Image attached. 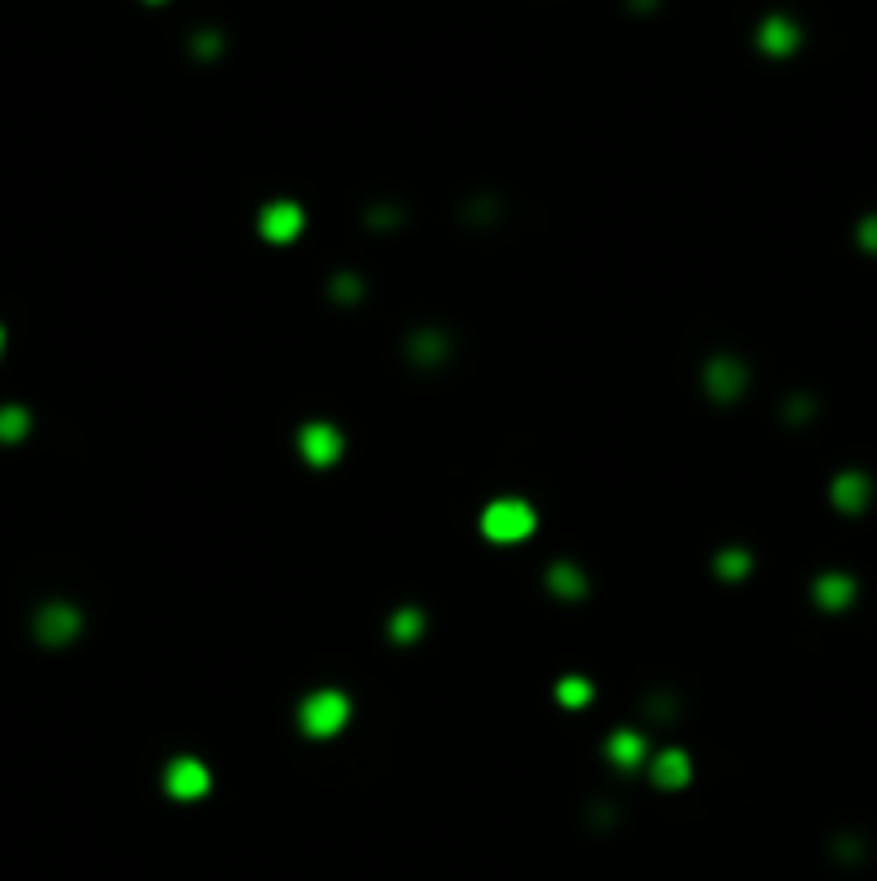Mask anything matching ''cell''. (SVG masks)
Wrapping results in <instances>:
<instances>
[{
	"mask_svg": "<svg viewBox=\"0 0 877 881\" xmlns=\"http://www.w3.org/2000/svg\"><path fill=\"white\" fill-rule=\"evenodd\" d=\"M482 533L491 542H521L534 533V508L521 499H495L482 512Z\"/></svg>",
	"mask_w": 877,
	"mask_h": 881,
	"instance_id": "6da1fadb",
	"label": "cell"
},
{
	"mask_svg": "<svg viewBox=\"0 0 877 881\" xmlns=\"http://www.w3.org/2000/svg\"><path fill=\"white\" fill-rule=\"evenodd\" d=\"M344 722H349V697L336 688H323V692H310L301 701V731L306 735H336Z\"/></svg>",
	"mask_w": 877,
	"mask_h": 881,
	"instance_id": "7a4b0ae2",
	"label": "cell"
},
{
	"mask_svg": "<svg viewBox=\"0 0 877 881\" xmlns=\"http://www.w3.org/2000/svg\"><path fill=\"white\" fill-rule=\"evenodd\" d=\"M78 628H82V615L69 602H48V606H39V615H35V637L52 649L74 641Z\"/></svg>",
	"mask_w": 877,
	"mask_h": 881,
	"instance_id": "3957f363",
	"label": "cell"
},
{
	"mask_svg": "<svg viewBox=\"0 0 877 881\" xmlns=\"http://www.w3.org/2000/svg\"><path fill=\"white\" fill-rule=\"evenodd\" d=\"M164 787H168V796H177V800H198V796H207L211 774H207V765H203V761L181 757V761H172V765H168Z\"/></svg>",
	"mask_w": 877,
	"mask_h": 881,
	"instance_id": "277c9868",
	"label": "cell"
},
{
	"mask_svg": "<svg viewBox=\"0 0 877 881\" xmlns=\"http://www.w3.org/2000/svg\"><path fill=\"white\" fill-rule=\"evenodd\" d=\"M301 456H306L310 465H332V460L340 456V435L332 426H323V422L306 426V430H301Z\"/></svg>",
	"mask_w": 877,
	"mask_h": 881,
	"instance_id": "5b68a950",
	"label": "cell"
},
{
	"mask_svg": "<svg viewBox=\"0 0 877 881\" xmlns=\"http://www.w3.org/2000/svg\"><path fill=\"white\" fill-rule=\"evenodd\" d=\"M258 228H263L267 241H293L301 233V211L293 202H271L263 211V220H258Z\"/></svg>",
	"mask_w": 877,
	"mask_h": 881,
	"instance_id": "8992f818",
	"label": "cell"
},
{
	"mask_svg": "<svg viewBox=\"0 0 877 881\" xmlns=\"http://www.w3.org/2000/svg\"><path fill=\"white\" fill-rule=\"evenodd\" d=\"M31 430V413L22 404H0V443H22Z\"/></svg>",
	"mask_w": 877,
	"mask_h": 881,
	"instance_id": "52a82bcc",
	"label": "cell"
},
{
	"mask_svg": "<svg viewBox=\"0 0 877 881\" xmlns=\"http://www.w3.org/2000/svg\"><path fill=\"white\" fill-rule=\"evenodd\" d=\"M654 783L658 787H684L688 783V757L684 753H663L654 761Z\"/></svg>",
	"mask_w": 877,
	"mask_h": 881,
	"instance_id": "ba28073f",
	"label": "cell"
},
{
	"mask_svg": "<svg viewBox=\"0 0 877 881\" xmlns=\"http://www.w3.org/2000/svg\"><path fill=\"white\" fill-rule=\"evenodd\" d=\"M607 753H611V761H620V765H637L645 757V744H641V735L620 731V735H611Z\"/></svg>",
	"mask_w": 877,
	"mask_h": 881,
	"instance_id": "9c48e42d",
	"label": "cell"
},
{
	"mask_svg": "<svg viewBox=\"0 0 877 881\" xmlns=\"http://www.w3.org/2000/svg\"><path fill=\"white\" fill-rule=\"evenodd\" d=\"M740 383H744V374L731 366V361H714V366H710V392H714V396L731 400V392H736Z\"/></svg>",
	"mask_w": 877,
	"mask_h": 881,
	"instance_id": "30bf717a",
	"label": "cell"
},
{
	"mask_svg": "<svg viewBox=\"0 0 877 881\" xmlns=\"http://www.w3.org/2000/svg\"><path fill=\"white\" fill-rule=\"evenodd\" d=\"M551 589L555 594H581V572L568 568V563H559V568L551 572Z\"/></svg>",
	"mask_w": 877,
	"mask_h": 881,
	"instance_id": "8fae6325",
	"label": "cell"
},
{
	"mask_svg": "<svg viewBox=\"0 0 877 881\" xmlns=\"http://www.w3.org/2000/svg\"><path fill=\"white\" fill-rule=\"evenodd\" d=\"M559 701H564V705L589 701V684H585V680H564V684H559Z\"/></svg>",
	"mask_w": 877,
	"mask_h": 881,
	"instance_id": "7c38bea8",
	"label": "cell"
},
{
	"mask_svg": "<svg viewBox=\"0 0 877 881\" xmlns=\"http://www.w3.org/2000/svg\"><path fill=\"white\" fill-rule=\"evenodd\" d=\"M418 632V611H400L396 619V637H413Z\"/></svg>",
	"mask_w": 877,
	"mask_h": 881,
	"instance_id": "4fadbf2b",
	"label": "cell"
},
{
	"mask_svg": "<svg viewBox=\"0 0 877 881\" xmlns=\"http://www.w3.org/2000/svg\"><path fill=\"white\" fill-rule=\"evenodd\" d=\"M0 353H5V327H0Z\"/></svg>",
	"mask_w": 877,
	"mask_h": 881,
	"instance_id": "5bb4252c",
	"label": "cell"
}]
</instances>
